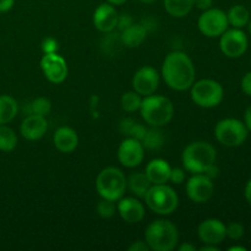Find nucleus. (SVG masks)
<instances>
[{"instance_id": "11", "label": "nucleus", "mask_w": 251, "mask_h": 251, "mask_svg": "<svg viewBox=\"0 0 251 251\" xmlns=\"http://www.w3.org/2000/svg\"><path fill=\"white\" fill-rule=\"evenodd\" d=\"M212 179L203 173H196L186 183V195L193 202L203 203L210 200L213 195Z\"/></svg>"}, {"instance_id": "34", "label": "nucleus", "mask_w": 251, "mask_h": 251, "mask_svg": "<svg viewBox=\"0 0 251 251\" xmlns=\"http://www.w3.org/2000/svg\"><path fill=\"white\" fill-rule=\"evenodd\" d=\"M134 24V20H132L131 15L126 14V12H123V14L118 15V22H117V28H119L120 31L127 28L129 26Z\"/></svg>"}, {"instance_id": "17", "label": "nucleus", "mask_w": 251, "mask_h": 251, "mask_svg": "<svg viewBox=\"0 0 251 251\" xmlns=\"http://www.w3.org/2000/svg\"><path fill=\"white\" fill-rule=\"evenodd\" d=\"M117 205V212L119 213L123 221L129 225H135L144 220L145 207L135 198H122L119 199Z\"/></svg>"}, {"instance_id": "14", "label": "nucleus", "mask_w": 251, "mask_h": 251, "mask_svg": "<svg viewBox=\"0 0 251 251\" xmlns=\"http://www.w3.org/2000/svg\"><path fill=\"white\" fill-rule=\"evenodd\" d=\"M159 85V74L152 66H142L132 77V88L141 96L153 95Z\"/></svg>"}, {"instance_id": "13", "label": "nucleus", "mask_w": 251, "mask_h": 251, "mask_svg": "<svg viewBox=\"0 0 251 251\" xmlns=\"http://www.w3.org/2000/svg\"><path fill=\"white\" fill-rule=\"evenodd\" d=\"M145 149L142 146L141 141L132 137H126L123 140L118 149V159L122 163V166L126 168H135L140 166L144 161Z\"/></svg>"}, {"instance_id": "46", "label": "nucleus", "mask_w": 251, "mask_h": 251, "mask_svg": "<svg viewBox=\"0 0 251 251\" xmlns=\"http://www.w3.org/2000/svg\"><path fill=\"white\" fill-rule=\"evenodd\" d=\"M229 250L230 251H245L247 249H245L244 247H232V248H229Z\"/></svg>"}, {"instance_id": "43", "label": "nucleus", "mask_w": 251, "mask_h": 251, "mask_svg": "<svg viewBox=\"0 0 251 251\" xmlns=\"http://www.w3.org/2000/svg\"><path fill=\"white\" fill-rule=\"evenodd\" d=\"M244 193H245V199H247L248 202H249L251 205V179L249 181H248L247 186H245Z\"/></svg>"}, {"instance_id": "26", "label": "nucleus", "mask_w": 251, "mask_h": 251, "mask_svg": "<svg viewBox=\"0 0 251 251\" xmlns=\"http://www.w3.org/2000/svg\"><path fill=\"white\" fill-rule=\"evenodd\" d=\"M141 144L144 149L147 150H158L163 146L164 144V135L163 132L156 126L152 129H147L146 134H145L144 139L141 140Z\"/></svg>"}, {"instance_id": "30", "label": "nucleus", "mask_w": 251, "mask_h": 251, "mask_svg": "<svg viewBox=\"0 0 251 251\" xmlns=\"http://www.w3.org/2000/svg\"><path fill=\"white\" fill-rule=\"evenodd\" d=\"M115 201L108 200V199H102L97 205V213L102 218H110L117 212V206Z\"/></svg>"}, {"instance_id": "1", "label": "nucleus", "mask_w": 251, "mask_h": 251, "mask_svg": "<svg viewBox=\"0 0 251 251\" xmlns=\"http://www.w3.org/2000/svg\"><path fill=\"white\" fill-rule=\"evenodd\" d=\"M195 66L184 51L169 53L162 64V77L164 82L176 91H185L195 82Z\"/></svg>"}, {"instance_id": "8", "label": "nucleus", "mask_w": 251, "mask_h": 251, "mask_svg": "<svg viewBox=\"0 0 251 251\" xmlns=\"http://www.w3.org/2000/svg\"><path fill=\"white\" fill-rule=\"evenodd\" d=\"M215 136L223 146L238 147L247 140L248 129L240 120L227 118L217 123L215 127Z\"/></svg>"}, {"instance_id": "38", "label": "nucleus", "mask_w": 251, "mask_h": 251, "mask_svg": "<svg viewBox=\"0 0 251 251\" xmlns=\"http://www.w3.org/2000/svg\"><path fill=\"white\" fill-rule=\"evenodd\" d=\"M212 0H195V2H194V6H196L198 9L200 10H208L212 7Z\"/></svg>"}, {"instance_id": "33", "label": "nucleus", "mask_w": 251, "mask_h": 251, "mask_svg": "<svg viewBox=\"0 0 251 251\" xmlns=\"http://www.w3.org/2000/svg\"><path fill=\"white\" fill-rule=\"evenodd\" d=\"M42 50H43L44 54L56 53L58 51V42H56V39L51 38V37L44 39L42 42Z\"/></svg>"}, {"instance_id": "41", "label": "nucleus", "mask_w": 251, "mask_h": 251, "mask_svg": "<svg viewBox=\"0 0 251 251\" xmlns=\"http://www.w3.org/2000/svg\"><path fill=\"white\" fill-rule=\"evenodd\" d=\"M244 124L247 126V129L251 131V105L248 107V109L245 110V114H244Z\"/></svg>"}, {"instance_id": "37", "label": "nucleus", "mask_w": 251, "mask_h": 251, "mask_svg": "<svg viewBox=\"0 0 251 251\" xmlns=\"http://www.w3.org/2000/svg\"><path fill=\"white\" fill-rule=\"evenodd\" d=\"M129 251H150L149 245L146 242H141V240H137V242L132 243L129 247Z\"/></svg>"}, {"instance_id": "20", "label": "nucleus", "mask_w": 251, "mask_h": 251, "mask_svg": "<svg viewBox=\"0 0 251 251\" xmlns=\"http://www.w3.org/2000/svg\"><path fill=\"white\" fill-rule=\"evenodd\" d=\"M54 146L63 153H71L78 145V136L74 129L69 126H61L54 132Z\"/></svg>"}, {"instance_id": "27", "label": "nucleus", "mask_w": 251, "mask_h": 251, "mask_svg": "<svg viewBox=\"0 0 251 251\" xmlns=\"http://www.w3.org/2000/svg\"><path fill=\"white\" fill-rule=\"evenodd\" d=\"M17 146V136L11 127L0 125V151L11 152Z\"/></svg>"}, {"instance_id": "28", "label": "nucleus", "mask_w": 251, "mask_h": 251, "mask_svg": "<svg viewBox=\"0 0 251 251\" xmlns=\"http://www.w3.org/2000/svg\"><path fill=\"white\" fill-rule=\"evenodd\" d=\"M142 98L141 95H139L135 91H130V92L124 93L120 98V104H122V108L127 113H134L136 110L140 109L141 107Z\"/></svg>"}, {"instance_id": "19", "label": "nucleus", "mask_w": 251, "mask_h": 251, "mask_svg": "<svg viewBox=\"0 0 251 251\" xmlns=\"http://www.w3.org/2000/svg\"><path fill=\"white\" fill-rule=\"evenodd\" d=\"M172 167L167 161L162 158L152 159L149 162L145 169V174L149 178L150 183L152 185L156 184H167L169 181V176H171Z\"/></svg>"}, {"instance_id": "6", "label": "nucleus", "mask_w": 251, "mask_h": 251, "mask_svg": "<svg viewBox=\"0 0 251 251\" xmlns=\"http://www.w3.org/2000/svg\"><path fill=\"white\" fill-rule=\"evenodd\" d=\"M96 189L102 199L118 201L126 189V178L120 169L107 167L102 169L96 179Z\"/></svg>"}, {"instance_id": "15", "label": "nucleus", "mask_w": 251, "mask_h": 251, "mask_svg": "<svg viewBox=\"0 0 251 251\" xmlns=\"http://www.w3.org/2000/svg\"><path fill=\"white\" fill-rule=\"evenodd\" d=\"M198 235L203 244L218 245L226 239V225L216 218H208L199 225Z\"/></svg>"}, {"instance_id": "24", "label": "nucleus", "mask_w": 251, "mask_h": 251, "mask_svg": "<svg viewBox=\"0 0 251 251\" xmlns=\"http://www.w3.org/2000/svg\"><path fill=\"white\" fill-rule=\"evenodd\" d=\"M195 0H163L166 11L173 17H184L193 10Z\"/></svg>"}, {"instance_id": "16", "label": "nucleus", "mask_w": 251, "mask_h": 251, "mask_svg": "<svg viewBox=\"0 0 251 251\" xmlns=\"http://www.w3.org/2000/svg\"><path fill=\"white\" fill-rule=\"evenodd\" d=\"M118 15L114 5L100 4L93 12V25L102 33H110L117 28Z\"/></svg>"}, {"instance_id": "48", "label": "nucleus", "mask_w": 251, "mask_h": 251, "mask_svg": "<svg viewBox=\"0 0 251 251\" xmlns=\"http://www.w3.org/2000/svg\"><path fill=\"white\" fill-rule=\"evenodd\" d=\"M248 28H249V33L251 34V20H249V22H248Z\"/></svg>"}, {"instance_id": "18", "label": "nucleus", "mask_w": 251, "mask_h": 251, "mask_svg": "<svg viewBox=\"0 0 251 251\" xmlns=\"http://www.w3.org/2000/svg\"><path fill=\"white\" fill-rule=\"evenodd\" d=\"M47 130H48V122L46 117L38 114L27 115L20 126L21 135L29 141H36L43 137Z\"/></svg>"}, {"instance_id": "40", "label": "nucleus", "mask_w": 251, "mask_h": 251, "mask_svg": "<svg viewBox=\"0 0 251 251\" xmlns=\"http://www.w3.org/2000/svg\"><path fill=\"white\" fill-rule=\"evenodd\" d=\"M218 173H220V171H218L217 166H216V164H212V166L208 167V168L206 169V172L203 174H206L210 179H215L216 176H218Z\"/></svg>"}, {"instance_id": "5", "label": "nucleus", "mask_w": 251, "mask_h": 251, "mask_svg": "<svg viewBox=\"0 0 251 251\" xmlns=\"http://www.w3.org/2000/svg\"><path fill=\"white\" fill-rule=\"evenodd\" d=\"M145 202L157 215L167 216L173 213L179 205L176 190L167 184L151 185L145 195Z\"/></svg>"}, {"instance_id": "29", "label": "nucleus", "mask_w": 251, "mask_h": 251, "mask_svg": "<svg viewBox=\"0 0 251 251\" xmlns=\"http://www.w3.org/2000/svg\"><path fill=\"white\" fill-rule=\"evenodd\" d=\"M51 109V103L48 98L38 97L29 103V114L44 115L49 114Z\"/></svg>"}, {"instance_id": "7", "label": "nucleus", "mask_w": 251, "mask_h": 251, "mask_svg": "<svg viewBox=\"0 0 251 251\" xmlns=\"http://www.w3.org/2000/svg\"><path fill=\"white\" fill-rule=\"evenodd\" d=\"M191 100L201 108H215L223 100V87L220 82L211 78L194 82L191 86Z\"/></svg>"}, {"instance_id": "39", "label": "nucleus", "mask_w": 251, "mask_h": 251, "mask_svg": "<svg viewBox=\"0 0 251 251\" xmlns=\"http://www.w3.org/2000/svg\"><path fill=\"white\" fill-rule=\"evenodd\" d=\"M15 0H0V12H7L12 9Z\"/></svg>"}, {"instance_id": "47", "label": "nucleus", "mask_w": 251, "mask_h": 251, "mask_svg": "<svg viewBox=\"0 0 251 251\" xmlns=\"http://www.w3.org/2000/svg\"><path fill=\"white\" fill-rule=\"evenodd\" d=\"M141 2H145V4H153V2H156L157 0H140Z\"/></svg>"}, {"instance_id": "35", "label": "nucleus", "mask_w": 251, "mask_h": 251, "mask_svg": "<svg viewBox=\"0 0 251 251\" xmlns=\"http://www.w3.org/2000/svg\"><path fill=\"white\" fill-rule=\"evenodd\" d=\"M185 179V172L181 168H172L171 176H169V181L173 184H181Z\"/></svg>"}, {"instance_id": "36", "label": "nucleus", "mask_w": 251, "mask_h": 251, "mask_svg": "<svg viewBox=\"0 0 251 251\" xmlns=\"http://www.w3.org/2000/svg\"><path fill=\"white\" fill-rule=\"evenodd\" d=\"M242 90L245 95L250 96L251 97V71L250 73L245 74L244 77L242 80Z\"/></svg>"}, {"instance_id": "10", "label": "nucleus", "mask_w": 251, "mask_h": 251, "mask_svg": "<svg viewBox=\"0 0 251 251\" xmlns=\"http://www.w3.org/2000/svg\"><path fill=\"white\" fill-rule=\"evenodd\" d=\"M248 37L240 28L226 29L221 34L220 48L228 58H239L248 49Z\"/></svg>"}, {"instance_id": "42", "label": "nucleus", "mask_w": 251, "mask_h": 251, "mask_svg": "<svg viewBox=\"0 0 251 251\" xmlns=\"http://www.w3.org/2000/svg\"><path fill=\"white\" fill-rule=\"evenodd\" d=\"M179 251H195L196 248L194 247L193 244H190V243H184V244H181L180 247L178 248Z\"/></svg>"}, {"instance_id": "2", "label": "nucleus", "mask_w": 251, "mask_h": 251, "mask_svg": "<svg viewBox=\"0 0 251 251\" xmlns=\"http://www.w3.org/2000/svg\"><path fill=\"white\" fill-rule=\"evenodd\" d=\"M145 242L150 250L172 251L179 242V233L176 226L168 220H156L147 226Z\"/></svg>"}, {"instance_id": "44", "label": "nucleus", "mask_w": 251, "mask_h": 251, "mask_svg": "<svg viewBox=\"0 0 251 251\" xmlns=\"http://www.w3.org/2000/svg\"><path fill=\"white\" fill-rule=\"evenodd\" d=\"M220 248L217 245H212V244H205L203 247L200 248V251H218Z\"/></svg>"}, {"instance_id": "4", "label": "nucleus", "mask_w": 251, "mask_h": 251, "mask_svg": "<svg viewBox=\"0 0 251 251\" xmlns=\"http://www.w3.org/2000/svg\"><path fill=\"white\" fill-rule=\"evenodd\" d=\"M139 110L142 119L149 125L156 127L168 124L174 115L173 103L164 96H145Z\"/></svg>"}, {"instance_id": "45", "label": "nucleus", "mask_w": 251, "mask_h": 251, "mask_svg": "<svg viewBox=\"0 0 251 251\" xmlns=\"http://www.w3.org/2000/svg\"><path fill=\"white\" fill-rule=\"evenodd\" d=\"M107 1L115 6V5H123L124 2H126V0H107Z\"/></svg>"}, {"instance_id": "12", "label": "nucleus", "mask_w": 251, "mask_h": 251, "mask_svg": "<svg viewBox=\"0 0 251 251\" xmlns=\"http://www.w3.org/2000/svg\"><path fill=\"white\" fill-rule=\"evenodd\" d=\"M41 69L47 80L53 83H61L68 77V64L58 53L44 54L41 59Z\"/></svg>"}, {"instance_id": "32", "label": "nucleus", "mask_w": 251, "mask_h": 251, "mask_svg": "<svg viewBox=\"0 0 251 251\" xmlns=\"http://www.w3.org/2000/svg\"><path fill=\"white\" fill-rule=\"evenodd\" d=\"M147 127H145L144 125L140 124V123L135 122L134 125L131 126V129H130L129 134H127V137H132V139H136L139 140V141H141V140L144 139Z\"/></svg>"}, {"instance_id": "23", "label": "nucleus", "mask_w": 251, "mask_h": 251, "mask_svg": "<svg viewBox=\"0 0 251 251\" xmlns=\"http://www.w3.org/2000/svg\"><path fill=\"white\" fill-rule=\"evenodd\" d=\"M19 104L9 95H0V125L11 122L17 114Z\"/></svg>"}, {"instance_id": "31", "label": "nucleus", "mask_w": 251, "mask_h": 251, "mask_svg": "<svg viewBox=\"0 0 251 251\" xmlns=\"http://www.w3.org/2000/svg\"><path fill=\"white\" fill-rule=\"evenodd\" d=\"M244 226L239 222H232L228 226H226V233L227 237L230 238L232 240H239L242 239L244 235Z\"/></svg>"}, {"instance_id": "22", "label": "nucleus", "mask_w": 251, "mask_h": 251, "mask_svg": "<svg viewBox=\"0 0 251 251\" xmlns=\"http://www.w3.org/2000/svg\"><path fill=\"white\" fill-rule=\"evenodd\" d=\"M151 185L152 184L150 183L147 176L142 173V172L132 173L126 181V186H129L130 191L136 196H139V198H145L147 190H149Z\"/></svg>"}, {"instance_id": "3", "label": "nucleus", "mask_w": 251, "mask_h": 251, "mask_svg": "<svg viewBox=\"0 0 251 251\" xmlns=\"http://www.w3.org/2000/svg\"><path fill=\"white\" fill-rule=\"evenodd\" d=\"M181 162L185 171L190 173H205L208 167L215 164L216 150L206 141L191 142L184 149Z\"/></svg>"}, {"instance_id": "21", "label": "nucleus", "mask_w": 251, "mask_h": 251, "mask_svg": "<svg viewBox=\"0 0 251 251\" xmlns=\"http://www.w3.org/2000/svg\"><path fill=\"white\" fill-rule=\"evenodd\" d=\"M147 34H149V32L145 28L144 25L132 24L127 28L123 29L119 36L123 46H125L126 48H136L144 43Z\"/></svg>"}, {"instance_id": "25", "label": "nucleus", "mask_w": 251, "mask_h": 251, "mask_svg": "<svg viewBox=\"0 0 251 251\" xmlns=\"http://www.w3.org/2000/svg\"><path fill=\"white\" fill-rule=\"evenodd\" d=\"M228 24L234 28H243L248 25L250 20L249 10L244 5H234L229 9L227 14Z\"/></svg>"}, {"instance_id": "9", "label": "nucleus", "mask_w": 251, "mask_h": 251, "mask_svg": "<svg viewBox=\"0 0 251 251\" xmlns=\"http://www.w3.org/2000/svg\"><path fill=\"white\" fill-rule=\"evenodd\" d=\"M227 14L221 9L205 10L198 20V27L201 33L210 38L220 37L226 29H228Z\"/></svg>"}]
</instances>
